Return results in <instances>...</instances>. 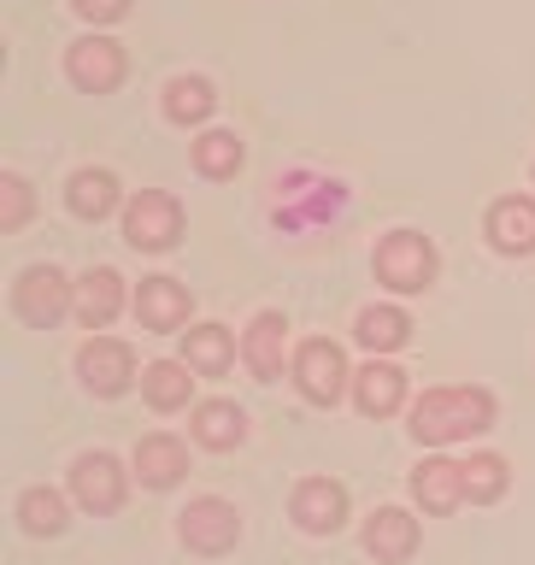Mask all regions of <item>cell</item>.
I'll return each mask as SVG.
<instances>
[{
    "mask_svg": "<svg viewBox=\"0 0 535 565\" xmlns=\"http://www.w3.org/2000/svg\"><path fill=\"white\" fill-rule=\"evenodd\" d=\"M183 353H189V365H194V371L218 377L236 348H229V330H224V324H201V330H189V335H183Z\"/></svg>",
    "mask_w": 535,
    "mask_h": 565,
    "instance_id": "obj_23",
    "label": "cell"
},
{
    "mask_svg": "<svg viewBox=\"0 0 535 565\" xmlns=\"http://www.w3.org/2000/svg\"><path fill=\"white\" fill-rule=\"evenodd\" d=\"M83 18H95V24H113V18H124L130 12V0H71Z\"/></svg>",
    "mask_w": 535,
    "mask_h": 565,
    "instance_id": "obj_29",
    "label": "cell"
},
{
    "mask_svg": "<svg viewBox=\"0 0 535 565\" xmlns=\"http://www.w3.org/2000/svg\"><path fill=\"white\" fill-rule=\"evenodd\" d=\"M124 236H130V247L159 254V247H171L176 236H183V206H176L171 194H159V189H141L130 201V212H124Z\"/></svg>",
    "mask_w": 535,
    "mask_h": 565,
    "instance_id": "obj_4",
    "label": "cell"
},
{
    "mask_svg": "<svg viewBox=\"0 0 535 565\" xmlns=\"http://www.w3.org/2000/svg\"><path fill=\"white\" fill-rule=\"evenodd\" d=\"M77 371H83V383L95 388V395H124L136 377V353L113 342V335H95L83 353H77Z\"/></svg>",
    "mask_w": 535,
    "mask_h": 565,
    "instance_id": "obj_8",
    "label": "cell"
},
{
    "mask_svg": "<svg viewBox=\"0 0 535 565\" xmlns=\"http://www.w3.org/2000/svg\"><path fill=\"white\" fill-rule=\"evenodd\" d=\"M466 494H471V501H501V494H506V459L501 454H471Z\"/></svg>",
    "mask_w": 535,
    "mask_h": 565,
    "instance_id": "obj_27",
    "label": "cell"
},
{
    "mask_svg": "<svg viewBox=\"0 0 535 565\" xmlns=\"http://www.w3.org/2000/svg\"><path fill=\"white\" fill-rule=\"evenodd\" d=\"M189 365H176V360H159L141 371V395H148V406H159V413H176V406H189Z\"/></svg>",
    "mask_w": 535,
    "mask_h": 565,
    "instance_id": "obj_20",
    "label": "cell"
},
{
    "mask_svg": "<svg viewBox=\"0 0 535 565\" xmlns=\"http://www.w3.org/2000/svg\"><path fill=\"white\" fill-rule=\"evenodd\" d=\"M282 312H259L254 318V330H247V342H242V353H247V365H254V377H282Z\"/></svg>",
    "mask_w": 535,
    "mask_h": 565,
    "instance_id": "obj_19",
    "label": "cell"
},
{
    "mask_svg": "<svg viewBox=\"0 0 535 565\" xmlns=\"http://www.w3.org/2000/svg\"><path fill=\"white\" fill-rule=\"evenodd\" d=\"M71 494L88 507V512H113L124 501V466L113 454H83L71 466Z\"/></svg>",
    "mask_w": 535,
    "mask_h": 565,
    "instance_id": "obj_9",
    "label": "cell"
},
{
    "mask_svg": "<svg viewBox=\"0 0 535 565\" xmlns=\"http://www.w3.org/2000/svg\"><path fill=\"white\" fill-rule=\"evenodd\" d=\"M194 166H201L206 177H229L242 166V141L229 130H206L201 141H194Z\"/></svg>",
    "mask_w": 535,
    "mask_h": 565,
    "instance_id": "obj_26",
    "label": "cell"
},
{
    "mask_svg": "<svg viewBox=\"0 0 535 565\" xmlns=\"http://www.w3.org/2000/svg\"><path fill=\"white\" fill-rule=\"evenodd\" d=\"M212 106H218V95H212L206 77H176L165 88V118H176V124H201Z\"/></svg>",
    "mask_w": 535,
    "mask_h": 565,
    "instance_id": "obj_24",
    "label": "cell"
},
{
    "mask_svg": "<svg viewBox=\"0 0 535 565\" xmlns=\"http://www.w3.org/2000/svg\"><path fill=\"white\" fill-rule=\"evenodd\" d=\"M30 218V183L24 177H0V230H18Z\"/></svg>",
    "mask_w": 535,
    "mask_h": 565,
    "instance_id": "obj_28",
    "label": "cell"
},
{
    "mask_svg": "<svg viewBox=\"0 0 535 565\" xmlns=\"http://www.w3.org/2000/svg\"><path fill=\"white\" fill-rule=\"evenodd\" d=\"M365 547L377 559H406L418 547V519L413 512H400V507H383V512H371V524H365Z\"/></svg>",
    "mask_w": 535,
    "mask_h": 565,
    "instance_id": "obj_14",
    "label": "cell"
},
{
    "mask_svg": "<svg viewBox=\"0 0 535 565\" xmlns=\"http://www.w3.org/2000/svg\"><path fill=\"white\" fill-rule=\"evenodd\" d=\"M295 383H300V395L318 401V406H335L342 401V388H347V360H342V348L335 342H300L295 353Z\"/></svg>",
    "mask_w": 535,
    "mask_h": 565,
    "instance_id": "obj_5",
    "label": "cell"
},
{
    "mask_svg": "<svg viewBox=\"0 0 535 565\" xmlns=\"http://www.w3.org/2000/svg\"><path fill=\"white\" fill-rule=\"evenodd\" d=\"M136 318L148 330H176V324H189V289L183 282H171V277H148L136 289Z\"/></svg>",
    "mask_w": 535,
    "mask_h": 565,
    "instance_id": "obj_12",
    "label": "cell"
},
{
    "mask_svg": "<svg viewBox=\"0 0 535 565\" xmlns=\"http://www.w3.org/2000/svg\"><path fill=\"white\" fill-rule=\"evenodd\" d=\"M413 494L424 501V512H453L466 501V466H453V459H424L413 471Z\"/></svg>",
    "mask_w": 535,
    "mask_h": 565,
    "instance_id": "obj_13",
    "label": "cell"
},
{
    "mask_svg": "<svg viewBox=\"0 0 535 565\" xmlns=\"http://www.w3.org/2000/svg\"><path fill=\"white\" fill-rule=\"evenodd\" d=\"M295 519H300V530H312V536L342 530L347 524V489L330 483V477H307V483L295 489Z\"/></svg>",
    "mask_w": 535,
    "mask_h": 565,
    "instance_id": "obj_10",
    "label": "cell"
},
{
    "mask_svg": "<svg viewBox=\"0 0 535 565\" xmlns=\"http://www.w3.org/2000/svg\"><path fill=\"white\" fill-rule=\"evenodd\" d=\"M377 277L388 282V289H400V295L430 289L436 282V247L424 236H413V230H395V236L377 247Z\"/></svg>",
    "mask_w": 535,
    "mask_h": 565,
    "instance_id": "obj_3",
    "label": "cell"
},
{
    "mask_svg": "<svg viewBox=\"0 0 535 565\" xmlns=\"http://www.w3.org/2000/svg\"><path fill=\"white\" fill-rule=\"evenodd\" d=\"M489 242L501 254H535V201H524V194L494 201L489 206Z\"/></svg>",
    "mask_w": 535,
    "mask_h": 565,
    "instance_id": "obj_11",
    "label": "cell"
},
{
    "mask_svg": "<svg viewBox=\"0 0 535 565\" xmlns=\"http://www.w3.org/2000/svg\"><path fill=\"white\" fill-rule=\"evenodd\" d=\"M406 335H413V318H406L400 307H365V312H360V342H365V348L388 353V348H400Z\"/></svg>",
    "mask_w": 535,
    "mask_h": 565,
    "instance_id": "obj_22",
    "label": "cell"
},
{
    "mask_svg": "<svg viewBox=\"0 0 535 565\" xmlns=\"http://www.w3.org/2000/svg\"><path fill=\"white\" fill-rule=\"evenodd\" d=\"M489 424H494V401L483 388H430V395L413 406V436L436 441V448L466 441L477 430H489Z\"/></svg>",
    "mask_w": 535,
    "mask_h": 565,
    "instance_id": "obj_1",
    "label": "cell"
},
{
    "mask_svg": "<svg viewBox=\"0 0 535 565\" xmlns=\"http://www.w3.org/2000/svg\"><path fill=\"white\" fill-rule=\"evenodd\" d=\"M65 201H71L77 218H106V212L118 206V177L113 171H77L71 189H65Z\"/></svg>",
    "mask_w": 535,
    "mask_h": 565,
    "instance_id": "obj_21",
    "label": "cell"
},
{
    "mask_svg": "<svg viewBox=\"0 0 535 565\" xmlns=\"http://www.w3.org/2000/svg\"><path fill=\"white\" fill-rule=\"evenodd\" d=\"M118 307H124V277L118 271H88L83 282H77V312H83V324L88 330H106L118 318Z\"/></svg>",
    "mask_w": 535,
    "mask_h": 565,
    "instance_id": "obj_18",
    "label": "cell"
},
{
    "mask_svg": "<svg viewBox=\"0 0 535 565\" xmlns=\"http://www.w3.org/2000/svg\"><path fill=\"white\" fill-rule=\"evenodd\" d=\"M176 530H183V542L194 547V554H229L236 536H242V519H236L229 501H218V494H201V501H189Z\"/></svg>",
    "mask_w": 535,
    "mask_h": 565,
    "instance_id": "obj_6",
    "label": "cell"
},
{
    "mask_svg": "<svg viewBox=\"0 0 535 565\" xmlns=\"http://www.w3.org/2000/svg\"><path fill=\"white\" fill-rule=\"evenodd\" d=\"M136 471H141V483L171 489L176 477L189 471V448H183L176 436H141V441H136Z\"/></svg>",
    "mask_w": 535,
    "mask_h": 565,
    "instance_id": "obj_16",
    "label": "cell"
},
{
    "mask_svg": "<svg viewBox=\"0 0 535 565\" xmlns=\"http://www.w3.org/2000/svg\"><path fill=\"white\" fill-rule=\"evenodd\" d=\"M12 307H18V318H24V324L53 330L71 307H77V295H71L65 271H53V265H30V271L18 277V289H12Z\"/></svg>",
    "mask_w": 535,
    "mask_h": 565,
    "instance_id": "obj_2",
    "label": "cell"
},
{
    "mask_svg": "<svg viewBox=\"0 0 535 565\" xmlns=\"http://www.w3.org/2000/svg\"><path fill=\"white\" fill-rule=\"evenodd\" d=\"M353 401H360V413L388 418V413L406 401V377H400L395 365H377V360H371L365 371H353Z\"/></svg>",
    "mask_w": 535,
    "mask_h": 565,
    "instance_id": "obj_15",
    "label": "cell"
},
{
    "mask_svg": "<svg viewBox=\"0 0 535 565\" xmlns=\"http://www.w3.org/2000/svg\"><path fill=\"white\" fill-rule=\"evenodd\" d=\"M65 71H71V83H77V88H88V95H106V88H118V83H124V47H118V42H106V35L71 42Z\"/></svg>",
    "mask_w": 535,
    "mask_h": 565,
    "instance_id": "obj_7",
    "label": "cell"
},
{
    "mask_svg": "<svg viewBox=\"0 0 535 565\" xmlns=\"http://www.w3.org/2000/svg\"><path fill=\"white\" fill-rule=\"evenodd\" d=\"M18 519H24L30 536H60V530H65V494H53V489H24V501H18Z\"/></svg>",
    "mask_w": 535,
    "mask_h": 565,
    "instance_id": "obj_25",
    "label": "cell"
},
{
    "mask_svg": "<svg viewBox=\"0 0 535 565\" xmlns=\"http://www.w3.org/2000/svg\"><path fill=\"white\" fill-rule=\"evenodd\" d=\"M194 436H201V448L229 454L247 441V413L229 401H206V406H194Z\"/></svg>",
    "mask_w": 535,
    "mask_h": 565,
    "instance_id": "obj_17",
    "label": "cell"
}]
</instances>
